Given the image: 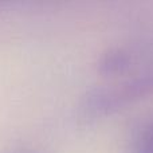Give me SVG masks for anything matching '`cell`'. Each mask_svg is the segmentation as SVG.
I'll list each match as a JSON object with an SVG mask.
<instances>
[{"label": "cell", "instance_id": "cell-1", "mask_svg": "<svg viewBox=\"0 0 153 153\" xmlns=\"http://www.w3.org/2000/svg\"><path fill=\"white\" fill-rule=\"evenodd\" d=\"M151 94H153V65L87 90L78 103V117L83 122H94L113 116Z\"/></svg>", "mask_w": 153, "mask_h": 153}, {"label": "cell", "instance_id": "cell-2", "mask_svg": "<svg viewBox=\"0 0 153 153\" xmlns=\"http://www.w3.org/2000/svg\"><path fill=\"white\" fill-rule=\"evenodd\" d=\"M136 63L134 54L132 50L124 46L109 47L100 55L97 62V70L105 78H124L130 75ZM133 74V73H132Z\"/></svg>", "mask_w": 153, "mask_h": 153}, {"label": "cell", "instance_id": "cell-3", "mask_svg": "<svg viewBox=\"0 0 153 153\" xmlns=\"http://www.w3.org/2000/svg\"><path fill=\"white\" fill-rule=\"evenodd\" d=\"M130 153H153V118L138 130Z\"/></svg>", "mask_w": 153, "mask_h": 153}, {"label": "cell", "instance_id": "cell-4", "mask_svg": "<svg viewBox=\"0 0 153 153\" xmlns=\"http://www.w3.org/2000/svg\"><path fill=\"white\" fill-rule=\"evenodd\" d=\"M5 153H31L28 151H10V152H5Z\"/></svg>", "mask_w": 153, "mask_h": 153}]
</instances>
